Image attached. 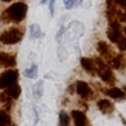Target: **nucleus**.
I'll return each instance as SVG.
<instances>
[{
  "instance_id": "obj_4",
  "label": "nucleus",
  "mask_w": 126,
  "mask_h": 126,
  "mask_svg": "<svg viewBox=\"0 0 126 126\" xmlns=\"http://www.w3.org/2000/svg\"><path fill=\"white\" fill-rule=\"evenodd\" d=\"M18 72L16 70H8L0 75V89H7L13 84H17Z\"/></svg>"
},
{
  "instance_id": "obj_33",
  "label": "nucleus",
  "mask_w": 126,
  "mask_h": 126,
  "mask_svg": "<svg viewBox=\"0 0 126 126\" xmlns=\"http://www.w3.org/2000/svg\"><path fill=\"white\" fill-rule=\"evenodd\" d=\"M124 92H125V94H126V87H125V91H124Z\"/></svg>"
},
{
  "instance_id": "obj_18",
  "label": "nucleus",
  "mask_w": 126,
  "mask_h": 126,
  "mask_svg": "<svg viewBox=\"0 0 126 126\" xmlns=\"http://www.w3.org/2000/svg\"><path fill=\"white\" fill-rule=\"evenodd\" d=\"M33 93H34L35 98H39V97L42 96V93H43V81H42V80L34 84V87H33Z\"/></svg>"
},
{
  "instance_id": "obj_17",
  "label": "nucleus",
  "mask_w": 126,
  "mask_h": 126,
  "mask_svg": "<svg viewBox=\"0 0 126 126\" xmlns=\"http://www.w3.org/2000/svg\"><path fill=\"white\" fill-rule=\"evenodd\" d=\"M24 75H25L26 78H29V79L37 78V75H38V67H37V64H32L29 68H26L25 71H24Z\"/></svg>"
},
{
  "instance_id": "obj_5",
  "label": "nucleus",
  "mask_w": 126,
  "mask_h": 126,
  "mask_svg": "<svg viewBox=\"0 0 126 126\" xmlns=\"http://www.w3.org/2000/svg\"><path fill=\"white\" fill-rule=\"evenodd\" d=\"M106 34H108V38L113 43H118V42H120V39L122 38V32H121L120 21H110Z\"/></svg>"
},
{
  "instance_id": "obj_1",
  "label": "nucleus",
  "mask_w": 126,
  "mask_h": 126,
  "mask_svg": "<svg viewBox=\"0 0 126 126\" xmlns=\"http://www.w3.org/2000/svg\"><path fill=\"white\" fill-rule=\"evenodd\" d=\"M28 5L24 3H15L11 7H8L4 13L1 15L3 22H18L26 16Z\"/></svg>"
},
{
  "instance_id": "obj_13",
  "label": "nucleus",
  "mask_w": 126,
  "mask_h": 126,
  "mask_svg": "<svg viewBox=\"0 0 126 126\" xmlns=\"http://www.w3.org/2000/svg\"><path fill=\"white\" fill-rule=\"evenodd\" d=\"M104 93L108 94L109 97L114 98V100H122V98H125V96H126L124 91L120 89V88H116V87H112V88H109V89H105Z\"/></svg>"
},
{
  "instance_id": "obj_20",
  "label": "nucleus",
  "mask_w": 126,
  "mask_h": 126,
  "mask_svg": "<svg viewBox=\"0 0 126 126\" xmlns=\"http://www.w3.org/2000/svg\"><path fill=\"white\" fill-rule=\"evenodd\" d=\"M11 125V117L7 112L0 110V126H9Z\"/></svg>"
},
{
  "instance_id": "obj_25",
  "label": "nucleus",
  "mask_w": 126,
  "mask_h": 126,
  "mask_svg": "<svg viewBox=\"0 0 126 126\" xmlns=\"http://www.w3.org/2000/svg\"><path fill=\"white\" fill-rule=\"evenodd\" d=\"M63 3H64V7L67 9H71L72 7L76 5V0H63Z\"/></svg>"
},
{
  "instance_id": "obj_31",
  "label": "nucleus",
  "mask_w": 126,
  "mask_h": 126,
  "mask_svg": "<svg viewBox=\"0 0 126 126\" xmlns=\"http://www.w3.org/2000/svg\"><path fill=\"white\" fill-rule=\"evenodd\" d=\"M124 33H125V37H126V26L124 28Z\"/></svg>"
},
{
  "instance_id": "obj_21",
  "label": "nucleus",
  "mask_w": 126,
  "mask_h": 126,
  "mask_svg": "<svg viewBox=\"0 0 126 126\" xmlns=\"http://www.w3.org/2000/svg\"><path fill=\"white\" fill-rule=\"evenodd\" d=\"M12 98L11 96H8V94L4 92V93H0V102H3L4 105H7V109L12 108Z\"/></svg>"
},
{
  "instance_id": "obj_23",
  "label": "nucleus",
  "mask_w": 126,
  "mask_h": 126,
  "mask_svg": "<svg viewBox=\"0 0 126 126\" xmlns=\"http://www.w3.org/2000/svg\"><path fill=\"white\" fill-rule=\"evenodd\" d=\"M118 21L120 22H126V9L118 11Z\"/></svg>"
},
{
  "instance_id": "obj_32",
  "label": "nucleus",
  "mask_w": 126,
  "mask_h": 126,
  "mask_svg": "<svg viewBox=\"0 0 126 126\" xmlns=\"http://www.w3.org/2000/svg\"><path fill=\"white\" fill-rule=\"evenodd\" d=\"M1 1H11V0H1Z\"/></svg>"
},
{
  "instance_id": "obj_15",
  "label": "nucleus",
  "mask_w": 126,
  "mask_h": 126,
  "mask_svg": "<svg viewBox=\"0 0 126 126\" xmlns=\"http://www.w3.org/2000/svg\"><path fill=\"white\" fill-rule=\"evenodd\" d=\"M8 96H11L13 100H16V98L20 97V94H21V88H20L18 84H13L12 87H9V88H7V92H5Z\"/></svg>"
},
{
  "instance_id": "obj_22",
  "label": "nucleus",
  "mask_w": 126,
  "mask_h": 126,
  "mask_svg": "<svg viewBox=\"0 0 126 126\" xmlns=\"http://www.w3.org/2000/svg\"><path fill=\"white\" fill-rule=\"evenodd\" d=\"M117 46L120 51H126V37H122L120 39V42L117 43Z\"/></svg>"
},
{
  "instance_id": "obj_16",
  "label": "nucleus",
  "mask_w": 126,
  "mask_h": 126,
  "mask_svg": "<svg viewBox=\"0 0 126 126\" xmlns=\"http://www.w3.org/2000/svg\"><path fill=\"white\" fill-rule=\"evenodd\" d=\"M42 37V30L38 24H33L30 25V38L32 39H38Z\"/></svg>"
},
{
  "instance_id": "obj_6",
  "label": "nucleus",
  "mask_w": 126,
  "mask_h": 126,
  "mask_svg": "<svg viewBox=\"0 0 126 126\" xmlns=\"http://www.w3.org/2000/svg\"><path fill=\"white\" fill-rule=\"evenodd\" d=\"M114 0H106V17L110 21H118V9Z\"/></svg>"
},
{
  "instance_id": "obj_27",
  "label": "nucleus",
  "mask_w": 126,
  "mask_h": 126,
  "mask_svg": "<svg viewBox=\"0 0 126 126\" xmlns=\"http://www.w3.org/2000/svg\"><path fill=\"white\" fill-rule=\"evenodd\" d=\"M116 4H118L122 9H126V0H114Z\"/></svg>"
},
{
  "instance_id": "obj_8",
  "label": "nucleus",
  "mask_w": 126,
  "mask_h": 126,
  "mask_svg": "<svg viewBox=\"0 0 126 126\" xmlns=\"http://www.w3.org/2000/svg\"><path fill=\"white\" fill-rule=\"evenodd\" d=\"M75 91H76V93L83 98H87V97H89L91 94H92V91H91L89 84L85 83V81H78L76 85H75Z\"/></svg>"
},
{
  "instance_id": "obj_10",
  "label": "nucleus",
  "mask_w": 126,
  "mask_h": 126,
  "mask_svg": "<svg viewBox=\"0 0 126 126\" xmlns=\"http://www.w3.org/2000/svg\"><path fill=\"white\" fill-rule=\"evenodd\" d=\"M80 64L81 67L84 68L89 75H94L97 74V68H96V64H94V61L91 58H81L80 59Z\"/></svg>"
},
{
  "instance_id": "obj_29",
  "label": "nucleus",
  "mask_w": 126,
  "mask_h": 126,
  "mask_svg": "<svg viewBox=\"0 0 126 126\" xmlns=\"http://www.w3.org/2000/svg\"><path fill=\"white\" fill-rule=\"evenodd\" d=\"M81 4L84 8H89L91 7V0H81Z\"/></svg>"
},
{
  "instance_id": "obj_9",
  "label": "nucleus",
  "mask_w": 126,
  "mask_h": 126,
  "mask_svg": "<svg viewBox=\"0 0 126 126\" xmlns=\"http://www.w3.org/2000/svg\"><path fill=\"white\" fill-rule=\"evenodd\" d=\"M71 117L74 118L75 126H89V121L87 116L80 110H72L71 112Z\"/></svg>"
},
{
  "instance_id": "obj_14",
  "label": "nucleus",
  "mask_w": 126,
  "mask_h": 126,
  "mask_svg": "<svg viewBox=\"0 0 126 126\" xmlns=\"http://www.w3.org/2000/svg\"><path fill=\"white\" fill-rule=\"evenodd\" d=\"M109 64H110V67H113V68H116V70L122 68V67H124V64H125V58H124V55H122V54L114 55L113 59L109 62Z\"/></svg>"
},
{
  "instance_id": "obj_3",
  "label": "nucleus",
  "mask_w": 126,
  "mask_h": 126,
  "mask_svg": "<svg viewBox=\"0 0 126 126\" xmlns=\"http://www.w3.org/2000/svg\"><path fill=\"white\" fill-rule=\"evenodd\" d=\"M94 64H96V68H97V75L100 76V79H101L102 81L108 83V84H113V83L116 81L112 70H110L100 58L94 59Z\"/></svg>"
},
{
  "instance_id": "obj_26",
  "label": "nucleus",
  "mask_w": 126,
  "mask_h": 126,
  "mask_svg": "<svg viewBox=\"0 0 126 126\" xmlns=\"http://www.w3.org/2000/svg\"><path fill=\"white\" fill-rule=\"evenodd\" d=\"M49 9H50V15L54 16V11H55V0H49Z\"/></svg>"
},
{
  "instance_id": "obj_30",
  "label": "nucleus",
  "mask_w": 126,
  "mask_h": 126,
  "mask_svg": "<svg viewBox=\"0 0 126 126\" xmlns=\"http://www.w3.org/2000/svg\"><path fill=\"white\" fill-rule=\"evenodd\" d=\"M46 3H49V0H41V4H46Z\"/></svg>"
},
{
  "instance_id": "obj_7",
  "label": "nucleus",
  "mask_w": 126,
  "mask_h": 126,
  "mask_svg": "<svg viewBox=\"0 0 126 126\" xmlns=\"http://www.w3.org/2000/svg\"><path fill=\"white\" fill-rule=\"evenodd\" d=\"M97 50H98V53H100V55H101V57H104L105 61L108 62V63L112 61L113 57H114V55L112 54V50H110L109 45H108L106 42H104V41H98V43H97Z\"/></svg>"
},
{
  "instance_id": "obj_28",
  "label": "nucleus",
  "mask_w": 126,
  "mask_h": 126,
  "mask_svg": "<svg viewBox=\"0 0 126 126\" xmlns=\"http://www.w3.org/2000/svg\"><path fill=\"white\" fill-rule=\"evenodd\" d=\"M64 33V26H61V29H59V32H58V34H57V39L59 41L61 39V37H62V34Z\"/></svg>"
},
{
  "instance_id": "obj_19",
  "label": "nucleus",
  "mask_w": 126,
  "mask_h": 126,
  "mask_svg": "<svg viewBox=\"0 0 126 126\" xmlns=\"http://www.w3.org/2000/svg\"><path fill=\"white\" fill-rule=\"evenodd\" d=\"M70 125V116L66 112H59V126H68Z\"/></svg>"
},
{
  "instance_id": "obj_11",
  "label": "nucleus",
  "mask_w": 126,
  "mask_h": 126,
  "mask_svg": "<svg viewBox=\"0 0 126 126\" xmlns=\"http://www.w3.org/2000/svg\"><path fill=\"white\" fill-rule=\"evenodd\" d=\"M97 108L100 109V112L102 114H110V113H113V110H114V105L109 100L102 98V100L97 101Z\"/></svg>"
},
{
  "instance_id": "obj_24",
  "label": "nucleus",
  "mask_w": 126,
  "mask_h": 126,
  "mask_svg": "<svg viewBox=\"0 0 126 126\" xmlns=\"http://www.w3.org/2000/svg\"><path fill=\"white\" fill-rule=\"evenodd\" d=\"M59 53H58V55H59V59H66L67 58V50L64 49V47H62V46H59Z\"/></svg>"
},
{
  "instance_id": "obj_2",
  "label": "nucleus",
  "mask_w": 126,
  "mask_h": 126,
  "mask_svg": "<svg viewBox=\"0 0 126 126\" xmlns=\"http://www.w3.org/2000/svg\"><path fill=\"white\" fill-rule=\"evenodd\" d=\"M24 37V32L22 29H18V28H11L8 30H4L1 34H0V42L4 43V45H15V43H18Z\"/></svg>"
},
{
  "instance_id": "obj_12",
  "label": "nucleus",
  "mask_w": 126,
  "mask_h": 126,
  "mask_svg": "<svg viewBox=\"0 0 126 126\" xmlns=\"http://www.w3.org/2000/svg\"><path fill=\"white\" fill-rule=\"evenodd\" d=\"M16 64L15 57H11L9 54L0 51V67H13Z\"/></svg>"
}]
</instances>
